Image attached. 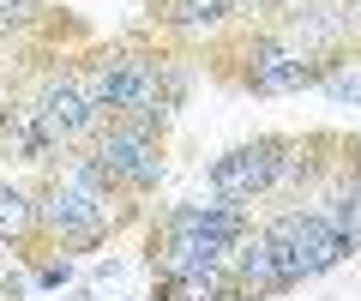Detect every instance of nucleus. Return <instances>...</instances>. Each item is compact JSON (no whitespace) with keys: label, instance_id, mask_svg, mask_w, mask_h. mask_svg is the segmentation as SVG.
Instances as JSON below:
<instances>
[{"label":"nucleus","instance_id":"obj_11","mask_svg":"<svg viewBox=\"0 0 361 301\" xmlns=\"http://www.w3.org/2000/svg\"><path fill=\"white\" fill-rule=\"evenodd\" d=\"M0 139H6V151L25 157V163H42L54 151V139H49V127L37 121V109H13V115L0 121Z\"/></svg>","mask_w":361,"mask_h":301},{"label":"nucleus","instance_id":"obj_17","mask_svg":"<svg viewBox=\"0 0 361 301\" xmlns=\"http://www.w3.org/2000/svg\"><path fill=\"white\" fill-rule=\"evenodd\" d=\"M355 157H361V145H355Z\"/></svg>","mask_w":361,"mask_h":301},{"label":"nucleus","instance_id":"obj_15","mask_svg":"<svg viewBox=\"0 0 361 301\" xmlns=\"http://www.w3.org/2000/svg\"><path fill=\"white\" fill-rule=\"evenodd\" d=\"M66 277H73V265H66V259H54V265H42V289H61Z\"/></svg>","mask_w":361,"mask_h":301},{"label":"nucleus","instance_id":"obj_8","mask_svg":"<svg viewBox=\"0 0 361 301\" xmlns=\"http://www.w3.org/2000/svg\"><path fill=\"white\" fill-rule=\"evenodd\" d=\"M97 91H90V79H54L49 91L37 97V121L49 127V139L54 145H66V139H78V133H90L97 127Z\"/></svg>","mask_w":361,"mask_h":301},{"label":"nucleus","instance_id":"obj_5","mask_svg":"<svg viewBox=\"0 0 361 301\" xmlns=\"http://www.w3.org/2000/svg\"><path fill=\"white\" fill-rule=\"evenodd\" d=\"M289 151H295L289 139H253V145H235L229 157L211 163V187H217V199L247 205V199L271 193V187L289 175Z\"/></svg>","mask_w":361,"mask_h":301},{"label":"nucleus","instance_id":"obj_10","mask_svg":"<svg viewBox=\"0 0 361 301\" xmlns=\"http://www.w3.org/2000/svg\"><path fill=\"white\" fill-rule=\"evenodd\" d=\"M157 301H241L235 295V277L223 271H175L157 283Z\"/></svg>","mask_w":361,"mask_h":301},{"label":"nucleus","instance_id":"obj_2","mask_svg":"<svg viewBox=\"0 0 361 301\" xmlns=\"http://www.w3.org/2000/svg\"><path fill=\"white\" fill-rule=\"evenodd\" d=\"M109 187L115 181L97 169V157H78L73 169L42 193L37 217L49 223L66 247H97V241L109 235V217H115V211H109Z\"/></svg>","mask_w":361,"mask_h":301},{"label":"nucleus","instance_id":"obj_7","mask_svg":"<svg viewBox=\"0 0 361 301\" xmlns=\"http://www.w3.org/2000/svg\"><path fill=\"white\" fill-rule=\"evenodd\" d=\"M331 73V61H313V54L289 49V42H259L253 66H247V91L277 97V91H301V85H319Z\"/></svg>","mask_w":361,"mask_h":301},{"label":"nucleus","instance_id":"obj_12","mask_svg":"<svg viewBox=\"0 0 361 301\" xmlns=\"http://www.w3.org/2000/svg\"><path fill=\"white\" fill-rule=\"evenodd\" d=\"M151 13L180 25V30H205V25H223L235 13V0H151Z\"/></svg>","mask_w":361,"mask_h":301},{"label":"nucleus","instance_id":"obj_9","mask_svg":"<svg viewBox=\"0 0 361 301\" xmlns=\"http://www.w3.org/2000/svg\"><path fill=\"white\" fill-rule=\"evenodd\" d=\"M229 277H235V295H241V301H253V295H277V289H289L265 241H241V247H235V271H229Z\"/></svg>","mask_w":361,"mask_h":301},{"label":"nucleus","instance_id":"obj_13","mask_svg":"<svg viewBox=\"0 0 361 301\" xmlns=\"http://www.w3.org/2000/svg\"><path fill=\"white\" fill-rule=\"evenodd\" d=\"M319 217L331 223V235L343 241V247H361V175H355V181H343V187H337L331 211H319Z\"/></svg>","mask_w":361,"mask_h":301},{"label":"nucleus","instance_id":"obj_4","mask_svg":"<svg viewBox=\"0 0 361 301\" xmlns=\"http://www.w3.org/2000/svg\"><path fill=\"white\" fill-rule=\"evenodd\" d=\"M90 91H97V109H109L115 121H127V127H145L157 133L163 127V109H169V91H163V73H157L151 61H109L90 73Z\"/></svg>","mask_w":361,"mask_h":301},{"label":"nucleus","instance_id":"obj_3","mask_svg":"<svg viewBox=\"0 0 361 301\" xmlns=\"http://www.w3.org/2000/svg\"><path fill=\"white\" fill-rule=\"evenodd\" d=\"M259 241L271 247V259H277V271H283L289 289L307 283V277H319V271H331V265L349 253L343 241L331 235V223H325L319 211H283Z\"/></svg>","mask_w":361,"mask_h":301},{"label":"nucleus","instance_id":"obj_14","mask_svg":"<svg viewBox=\"0 0 361 301\" xmlns=\"http://www.w3.org/2000/svg\"><path fill=\"white\" fill-rule=\"evenodd\" d=\"M30 223H37V205H30V193H18V187H0V241L30 235Z\"/></svg>","mask_w":361,"mask_h":301},{"label":"nucleus","instance_id":"obj_16","mask_svg":"<svg viewBox=\"0 0 361 301\" xmlns=\"http://www.w3.org/2000/svg\"><path fill=\"white\" fill-rule=\"evenodd\" d=\"M30 13V0H0V18H6V25H13V18H25Z\"/></svg>","mask_w":361,"mask_h":301},{"label":"nucleus","instance_id":"obj_1","mask_svg":"<svg viewBox=\"0 0 361 301\" xmlns=\"http://www.w3.org/2000/svg\"><path fill=\"white\" fill-rule=\"evenodd\" d=\"M247 241V211L241 205H180L163 223V235L151 241V259L163 265V277L175 271H217L235 247Z\"/></svg>","mask_w":361,"mask_h":301},{"label":"nucleus","instance_id":"obj_6","mask_svg":"<svg viewBox=\"0 0 361 301\" xmlns=\"http://www.w3.org/2000/svg\"><path fill=\"white\" fill-rule=\"evenodd\" d=\"M97 169L109 175V181L133 187V193H145V187H157V175H163V151H157V139L145 127H127V121H115L109 133H97Z\"/></svg>","mask_w":361,"mask_h":301}]
</instances>
